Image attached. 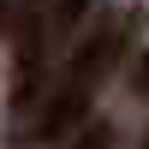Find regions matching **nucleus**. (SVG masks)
Listing matches in <instances>:
<instances>
[{"instance_id":"f257e3e1","label":"nucleus","mask_w":149,"mask_h":149,"mask_svg":"<svg viewBox=\"0 0 149 149\" xmlns=\"http://www.w3.org/2000/svg\"><path fill=\"white\" fill-rule=\"evenodd\" d=\"M113 54H119V30L113 24H102V30L90 36V42L72 54V66H66V84L54 90V102H48V113H42V137H66L72 125H78L84 113H90V102H95V90H102V78H107V66H113Z\"/></svg>"},{"instance_id":"f03ea898","label":"nucleus","mask_w":149,"mask_h":149,"mask_svg":"<svg viewBox=\"0 0 149 149\" xmlns=\"http://www.w3.org/2000/svg\"><path fill=\"white\" fill-rule=\"evenodd\" d=\"M84 12H90V0H60V12H54V18H60V30H72Z\"/></svg>"},{"instance_id":"7ed1b4c3","label":"nucleus","mask_w":149,"mask_h":149,"mask_svg":"<svg viewBox=\"0 0 149 149\" xmlns=\"http://www.w3.org/2000/svg\"><path fill=\"white\" fill-rule=\"evenodd\" d=\"M18 12H30V0H6V6H0V24H6V18H18Z\"/></svg>"},{"instance_id":"20e7f679","label":"nucleus","mask_w":149,"mask_h":149,"mask_svg":"<svg viewBox=\"0 0 149 149\" xmlns=\"http://www.w3.org/2000/svg\"><path fill=\"white\" fill-rule=\"evenodd\" d=\"M78 149H107V125H95V137H90V143H78Z\"/></svg>"}]
</instances>
